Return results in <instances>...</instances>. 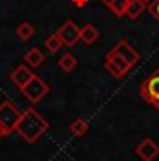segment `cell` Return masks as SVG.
Here are the masks:
<instances>
[{
    "instance_id": "1",
    "label": "cell",
    "mask_w": 159,
    "mask_h": 161,
    "mask_svg": "<svg viewBox=\"0 0 159 161\" xmlns=\"http://www.w3.org/2000/svg\"><path fill=\"white\" fill-rule=\"evenodd\" d=\"M49 129V122L42 117L36 108H25L20 114V119L17 122L15 132L29 144H34L44 132Z\"/></svg>"
},
{
    "instance_id": "2",
    "label": "cell",
    "mask_w": 159,
    "mask_h": 161,
    "mask_svg": "<svg viewBox=\"0 0 159 161\" xmlns=\"http://www.w3.org/2000/svg\"><path fill=\"white\" fill-rule=\"evenodd\" d=\"M20 114L22 112L10 100H3L0 103V137H7L12 130H15Z\"/></svg>"
},
{
    "instance_id": "3",
    "label": "cell",
    "mask_w": 159,
    "mask_h": 161,
    "mask_svg": "<svg viewBox=\"0 0 159 161\" xmlns=\"http://www.w3.org/2000/svg\"><path fill=\"white\" fill-rule=\"evenodd\" d=\"M140 97L146 103L152 105L156 110H159V68L149 75L139 86Z\"/></svg>"
},
{
    "instance_id": "4",
    "label": "cell",
    "mask_w": 159,
    "mask_h": 161,
    "mask_svg": "<svg viewBox=\"0 0 159 161\" xmlns=\"http://www.w3.org/2000/svg\"><path fill=\"white\" fill-rule=\"evenodd\" d=\"M20 92L24 93V97L27 98L31 103H37V102H41V100L44 98V95H48L49 85L46 83L42 78H39V76L36 75L22 90H20Z\"/></svg>"
},
{
    "instance_id": "5",
    "label": "cell",
    "mask_w": 159,
    "mask_h": 161,
    "mask_svg": "<svg viewBox=\"0 0 159 161\" xmlns=\"http://www.w3.org/2000/svg\"><path fill=\"white\" fill-rule=\"evenodd\" d=\"M105 68L114 78L120 80V78H124L129 71H130L132 66L125 61V59L120 58L117 53H114V51L110 49V53L107 54V58H105Z\"/></svg>"
},
{
    "instance_id": "6",
    "label": "cell",
    "mask_w": 159,
    "mask_h": 161,
    "mask_svg": "<svg viewBox=\"0 0 159 161\" xmlns=\"http://www.w3.org/2000/svg\"><path fill=\"white\" fill-rule=\"evenodd\" d=\"M56 34H58L59 39L63 41V46H66V47H73L80 41V27L76 25L75 20H71V19H68L66 22L58 29Z\"/></svg>"
},
{
    "instance_id": "7",
    "label": "cell",
    "mask_w": 159,
    "mask_h": 161,
    "mask_svg": "<svg viewBox=\"0 0 159 161\" xmlns=\"http://www.w3.org/2000/svg\"><path fill=\"white\" fill-rule=\"evenodd\" d=\"M112 51H114V53H117L122 59H125L130 66L137 64V63H139V59H140V54L137 53V51L130 44H129L125 39H119V41L115 42V46L112 47Z\"/></svg>"
},
{
    "instance_id": "8",
    "label": "cell",
    "mask_w": 159,
    "mask_h": 161,
    "mask_svg": "<svg viewBox=\"0 0 159 161\" xmlns=\"http://www.w3.org/2000/svg\"><path fill=\"white\" fill-rule=\"evenodd\" d=\"M34 76H36V75H34V71H32L31 68H27L25 64H19V66H17L14 71L10 73V80L14 81L15 86L19 90H22Z\"/></svg>"
},
{
    "instance_id": "9",
    "label": "cell",
    "mask_w": 159,
    "mask_h": 161,
    "mask_svg": "<svg viewBox=\"0 0 159 161\" xmlns=\"http://www.w3.org/2000/svg\"><path fill=\"white\" fill-rule=\"evenodd\" d=\"M135 154L142 161H152L159 154V146L152 141L151 137H147L135 147Z\"/></svg>"
},
{
    "instance_id": "10",
    "label": "cell",
    "mask_w": 159,
    "mask_h": 161,
    "mask_svg": "<svg viewBox=\"0 0 159 161\" xmlns=\"http://www.w3.org/2000/svg\"><path fill=\"white\" fill-rule=\"evenodd\" d=\"M44 59H46V56H44V53H42L39 47H31V49L24 54L25 64L31 66V68H39L41 64L44 63Z\"/></svg>"
},
{
    "instance_id": "11",
    "label": "cell",
    "mask_w": 159,
    "mask_h": 161,
    "mask_svg": "<svg viewBox=\"0 0 159 161\" xmlns=\"http://www.w3.org/2000/svg\"><path fill=\"white\" fill-rule=\"evenodd\" d=\"M100 37V32L93 24H85L80 29V39L85 42L87 46H92L93 42H97V39Z\"/></svg>"
},
{
    "instance_id": "12",
    "label": "cell",
    "mask_w": 159,
    "mask_h": 161,
    "mask_svg": "<svg viewBox=\"0 0 159 161\" xmlns=\"http://www.w3.org/2000/svg\"><path fill=\"white\" fill-rule=\"evenodd\" d=\"M102 3H105L110 8V12L115 17H122L125 15V8L129 5V0H100Z\"/></svg>"
},
{
    "instance_id": "13",
    "label": "cell",
    "mask_w": 159,
    "mask_h": 161,
    "mask_svg": "<svg viewBox=\"0 0 159 161\" xmlns=\"http://www.w3.org/2000/svg\"><path fill=\"white\" fill-rule=\"evenodd\" d=\"M146 7H147V3L142 2V0H129V5L125 8V15L129 17V19L134 20L142 14Z\"/></svg>"
},
{
    "instance_id": "14",
    "label": "cell",
    "mask_w": 159,
    "mask_h": 161,
    "mask_svg": "<svg viewBox=\"0 0 159 161\" xmlns=\"http://www.w3.org/2000/svg\"><path fill=\"white\" fill-rule=\"evenodd\" d=\"M76 58L73 56L71 53H66V54H63L61 58H59V61H58V64H59V68L63 69L64 73H70V71H73V69L76 68Z\"/></svg>"
},
{
    "instance_id": "15",
    "label": "cell",
    "mask_w": 159,
    "mask_h": 161,
    "mask_svg": "<svg viewBox=\"0 0 159 161\" xmlns=\"http://www.w3.org/2000/svg\"><path fill=\"white\" fill-rule=\"evenodd\" d=\"M70 130H71L73 136H76V137H83L85 134L88 132V122H87L85 119H76V120H73V122H71Z\"/></svg>"
},
{
    "instance_id": "16",
    "label": "cell",
    "mask_w": 159,
    "mask_h": 161,
    "mask_svg": "<svg viewBox=\"0 0 159 161\" xmlns=\"http://www.w3.org/2000/svg\"><path fill=\"white\" fill-rule=\"evenodd\" d=\"M44 46H46V49L49 51V53H58L59 49L63 47V41L59 39L58 34H51V36H48V39L44 41Z\"/></svg>"
},
{
    "instance_id": "17",
    "label": "cell",
    "mask_w": 159,
    "mask_h": 161,
    "mask_svg": "<svg viewBox=\"0 0 159 161\" xmlns=\"http://www.w3.org/2000/svg\"><path fill=\"white\" fill-rule=\"evenodd\" d=\"M34 32H36V29L29 22H22L17 27V36H19V39H22V41H29L34 36Z\"/></svg>"
},
{
    "instance_id": "18",
    "label": "cell",
    "mask_w": 159,
    "mask_h": 161,
    "mask_svg": "<svg viewBox=\"0 0 159 161\" xmlns=\"http://www.w3.org/2000/svg\"><path fill=\"white\" fill-rule=\"evenodd\" d=\"M147 8H149V12L154 15V19L157 20V24H159V0H152V3Z\"/></svg>"
},
{
    "instance_id": "19",
    "label": "cell",
    "mask_w": 159,
    "mask_h": 161,
    "mask_svg": "<svg viewBox=\"0 0 159 161\" xmlns=\"http://www.w3.org/2000/svg\"><path fill=\"white\" fill-rule=\"evenodd\" d=\"M73 3H75L76 7H85L88 3V0H73Z\"/></svg>"
},
{
    "instance_id": "20",
    "label": "cell",
    "mask_w": 159,
    "mask_h": 161,
    "mask_svg": "<svg viewBox=\"0 0 159 161\" xmlns=\"http://www.w3.org/2000/svg\"><path fill=\"white\" fill-rule=\"evenodd\" d=\"M142 2H146V3H149V2H152V0H142Z\"/></svg>"
}]
</instances>
